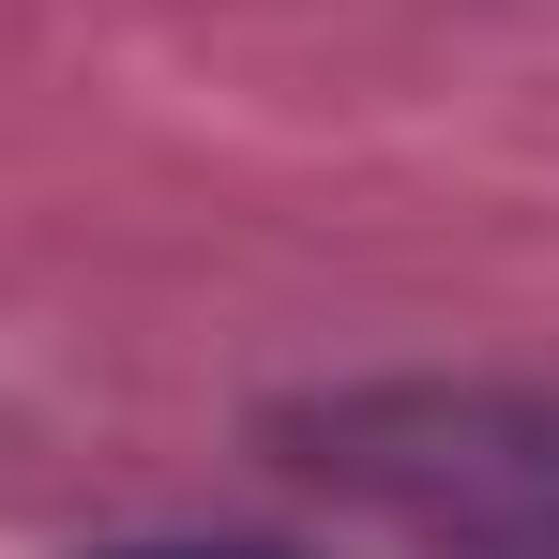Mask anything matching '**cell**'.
Instances as JSON below:
<instances>
[{
    "label": "cell",
    "instance_id": "cell-2",
    "mask_svg": "<svg viewBox=\"0 0 559 559\" xmlns=\"http://www.w3.org/2000/svg\"><path fill=\"white\" fill-rule=\"evenodd\" d=\"M121 559H273V545H121Z\"/></svg>",
    "mask_w": 559,
    "mask_h": 559
},
{
    "label": "cell",
    "instance_id": "cell-1",
    "mask_svg": "<svg viewBox=\"0 0 559 559\" xmlns=\"http://www.w3.org/2000/svg\"><path fill=\"white\" fill-rule=\"evenodd\" d=\"M318 484H348L378 514H408V530H454L484 559H559V393H439V378H408V393H333V408H302L287 424Z\"/></svg>",
    "mask_w": 559,
    "mask_h": 559
}]
</instances>
